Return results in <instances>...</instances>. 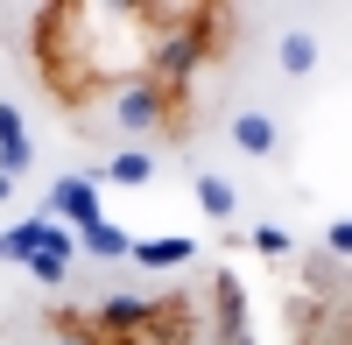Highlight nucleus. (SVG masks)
I'll list each match as a JSON object with an SVG mask.
<instances>
[{
	"mask_svg": "<svg viewBox=\"0 0 352 345\" xmlns=\"http://www.w3.org/2000/svg\"><path fill=\"white\" fill-rule=\"evenodd\" d=\"M99 113H106V127H120L134 141H162L184 127V99L162 92L155 78H120V85H106V92H92Z\"/></svg>",
	"mask_w": 352,
	"mask_h": 345,
	"instance_id": "obj_1",
	"label": "nucleus"
},
{
	"mask_svg": "<svg viewBox=\"0 0 352 345\" xmlns=\"http://www.w3.org/2000/svg\"><path fill=\"white\" fill-rule=\"evenodd\" d=\"M43 212H50L56 225H71V233H78V225H92V219H106V212H99V183H92V177H56Z\"/></svg>",
	"mask_w": 352,
	"mask_h": 345,
	"instance_id": "obj_2",
	"label": "nucleus"
},
{
	"mask_svg": "<svg viewBox=\"0 0 352 345\" xmlns=\"http://www.w3.org/2000/svg\"><path fill=\"white\" fill-rule=\"evenodd\" d=\"M232 148L240 155H254V162H268L275 148H282V127H275V113H261V106H247V113H232Z\"/></svg>",
	"mask_w": 352,
	"mask_h": 345,
	"instance_id": "obj_3",
	"label": "nucleus"
},
{
	"mask_svg": "<svg viewBox=\"0 0 352 345\" xmlns=\"http://www.w3.org/2000/svg\"><path fill=\"white\" fill-rule=\"evenodd\" d=\"M71 254H78V233H71V225H50V240L28 254L21 268L36 275V282H64V275H71Z\"/></svg>",
	"mask_w": 352,
	"mask_h": 345,
	"instance_id": "obj_4",
	"label": "nucleus"
},
{
	"mask_svg": "<svg viewBox=\"0 0 352 345\" xmlns=\"http://www.w3.org/2000/svg\"><path fill=\"white\" fill-rule=\"evenodd\" d=\"M78 247H85V254H99V261H127V254H134V240H127L113 219H92V225H78Z\"/></svg>",
	"mask_w": 352,
	"mask_h": 345,
	"instance_id": "obj_5",
	"label": "nucleus"
},
{
	"mask_svg": "<svg viewBox=\"0 0 352 345\" xmlns=\"http://www.w3.org/2000/svg\"><path fill=\"white\" fill-rule=\"evenodd\" d=\"M275 64H282L289 78H310V71H317V36H310V28H282Z\"/></svg>",
	"mask_w": 352,
	"mask_h": 345,
	"instance_id": "obj_6",
	"label": "nucleus"
},
{
	"mask_svg": "<svg viewBox=\"0 0 352 345\" xmlns=\"http://www.w3.org/2000/svg\"><path fill=\"white\" fill-rule=\"evenodd\" d=\"M106 183H127V190H141V183H155V155L148 148H120V155H106V169H99Z\"/></svg>",
	"mask_w": 352,
	"mask_h": 345,
	"instance_id": "obj_7",
	"label": "nucleus"
},
{
	"mask_svg": "<svg viewBox=\"0 0 352 345\" xmlns=\"http://www.w3.org/2000/svg\"><path fill=\"white\" fill-rule=\"evenodd\" d=\"M190 254H197V247H190L184 233H169V240H134V254H127V261H141V268H184Z\"/></svg>",
	"mask_w": 352,
	"mask_h": 345,
	"instance_id": "obj_8",
	"label": "nucleus"
},
{
	"mask_svg": "<svg viewBox=\"0 0 352 345\" xmlns=\"http://www.w3.org/2000/svg\"><path fill=\"white\" fill-rule=\"evenodd\" d=\"M197 212H204V219H219V225H226L232 212H240V190H232L226 177H212V169H204V177H197Z\"/></svg>",
	"mask_w": 352,
	"mask_h": 345,
	"instance_id": "obj_9",
	"label": "nucleus"
},
{
	"mask_svg": "<svg viewBox=\"0 0 352 345\" xmlns=\"http://www.w3.org/2000/svg\"><path fill=\"white\" fill-rule=\"evenodd\" d=\"M56 338H64V345H99L92 324H85V310H56Z\"/></svg>",
	"mask_w": 352,
	"mask_h": 345,
	"instance_id": "obj_10",
	"label": "nucleus"
},
{
	"mask_svg": "<svg viewBox=\"0 0 352 345\" xmlns=\"http://www.w3.org/2000/svg\"><path fill=\"white\" fill-rule=\"evenodd\" d=\"M28 162H36V148H28V141H8V148H0V177L14 183L21 169H28Z\"/></svg>",
	"mask_w": 352,
	"mask_h": 345,
	"instance_id": "obj_11",
	"label": "nucleus"
},
{
	"mask_svg": "<svg viewBox=\"0 0 352 345\" xmlns=\"http://www.w3.org/2000/svg\"><path fill=\"white\" fill-rule=\"evenodd\" d=\"M289 247H296V240H289L282 225H254V254H289Z\"/></svg>",
	"mask_w": 352,
	"mask_h": 345,
	"instance_id": "obj_12",
	"label": "nucleus"
},
{
	"mask_svg": "<svg viewBox=\"0 0 352 345\" xmlns=\"http://www.w3.org/2000/svg\"><path fill=\"white\" fill-rule=\"evenodd\" d=\"M324 254H345V261H352V219H331L324 225Z\"/></svg>",
	"mask_w": 352,
	"mask_h": 345,
	"instance_id": "obj_13",
	"label": "nucleus"
},
{
	"mask_svg": "<svg viewBox=\"0 0 352 345\" xmlns=\"http://www.w3.org/2000/svg\"><path fill=\"white\" fill-rule=\"evenodd\" d=\"M8 141H28V134H21V113L0 99V148H8Z\"/></svg>",
	"mask_w": 352,
	"mask_h": 345,
	"instance_id": "obj_14",
	"label": "nucleus"
},
{
	"mask_svg": "<svg viewBox=\"0 0 352 345\" xmlns=\"http://www.w3.org/2000/svg\"><path fill=\"white\" fill-rule=\"evenodd\" d=\"M8 190H14V183H8V177H0V205H8Z\"/></svg>",
	"mask_w": 352,
	"mask_h": 345,
	"instance_id": "obj_15",
	"label": "nucleus"
}]
</instances>
